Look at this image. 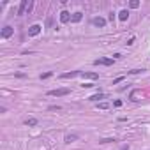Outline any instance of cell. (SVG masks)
I'll use <instances>...</instances> for the list:
<instances>
[{"mask_svg":"<svg viewBox=\"0 0 150 150\" xmlns=\"http://www.w3.org/2000/svg\"><path fill=\"white\" fill-rule=\"evenodd\" d=\"M71 90L69 88H55V90H50L48 95H51V97H62V95H69Z\"/></svg>","mask_w":150,"mask_h":150,"instance_id":"6da1fadb","label":"cell"},{"mask_svg":"<svg viewBox=\"0 0 150 150\" xmlns=\"http://www.w3.org/2000/svg\"><path fill=\"white\" fill-rule=\"evenodd\" d=\"M41 30H42V27L35 23V25H32V27L28 28V35H30V37H35V35L41 34Z\"/></svg>","mask_w":150,"mask_h":150,"instance_id":"7a4b0ae2","label":"cell"},{"mask_svg":"<svg viewBox=\"0 0 150 150\" xmlns=\"http://www.w3.org/2000/svg\"><path fill=\"white\" fill-rule=\"evenodd\" d=\"M113 64V58H97L94 60V65H111Z\"/></svg>","mask_w":150,"mask_h":150,"instance_id":"3957f363","label":"cell"},{"mask_svg":"<svg viewBox=\"0 0 150 150\" xmlns=\"http://www.w3.org/2000/svg\"><path fill=\"white\" fill-rule=\"evenodd\" d=\"M71 16H72V14H71L69 11H62V12H60V21H62V23H69Z\"/></svg>","mask_w":150,"mask_h":150,"instance_id":"277c9868","label":"cell"},{"mask_svg":"<svg viewBox=\"0 0 150 150\" xmlns=\"http://www.w3.org/2000/svg\"><path fill=\"white\" fill-rule=\"evenodd\" d=\"M12 32H14V28H12V27H9V25H7V27H4V30H2V39H7V37H11Z\"/></svg>","mask_w":150,"mask_h":150,"instance_id":"5b68a950","label":"cell"},{"mask_svg":"<svg viewBox=\"0 0 150 150\" xmlns=\"http://www.w3.org/2000/svg\"><path fill=\"white\" fill-rule=\"evenodd\" d=\"M81 74V71H71V72H64L62 78L64 80H69V78H76V76H80Z\"/></svg>","mask_w":150,"mask_h":150,"instance_id":"8992f818","label":"cell"},{"mask_svg":"<svg viewBox=\"0 0 150 150\" xmlns=\"http://www.w3.org/2000/svg\"><path fill=\"white\" fill-rule=\"evenodd\" d=\"M81 78H87V80H99V74L97 72H81Z\"/></svg>","mask_w":150,"mask_h":150,"instance_id":"52a82bcc","label":"cell"},{"mask_svg":"<svg viewBox=\"0 0 150 150\" xmlns=\"http://www.w3.org/2000/svg\"><path fill=\"white\" fill-rule=\"evenodd\" d=\"M37 124H39V120H37L35 117H28V118L25 120V125H28V127H35Z\"/></svg>","mask_w":150,"mask_h":150,"instance_id":"ba28073f","label":"cell"},{"mask_svg":"<svg viewBox=\"0 0 150 150\" xmlns=\"http://www.w3.org/2000/svg\"><path fill=\"white\" fill-rule=\"evenodd\" d=\"M81 20H83V12H74L71 16V23H80Z\"/></svg>","mask_w":150,"mask_h":150,"instance_id":"9c48e42d","label":"cell"},{"mask_svg":"<svg viewBox=\"0 0 150 150\" xmlns=\"http://www.w3.org/2000/svg\"><path fill=\"white\" fill-rule=\"evenodd\" d=\"M92 25H95V27H104V25H106V20H104V18H94L92 20Z\"/></svg>","mask_w":150,"mask_h":150,"instance_id":"30bf717a","label":"cell"},{"mask_svg":"<svg viewBox=\"0 0 150 150\" xmlns=\"http://www.w3.org/2000/svg\"><path fill=\"white\" fill-rule=\"evenodd\" d=\"M106 97V95H104L103 92H97V94H94V95H90V97H88V101H92V103H97L99 99H104Z\"/></svg>","mask_w":150,"mask_h":150,"instance_id":"8fae6325","label":"cell"},{"mask_svg":"<svg viewBox=\"0 0 150 150\" xmlns=\"http://www.w3.org/2000/svg\"><path fill=\"white\" fill-rule=\"evenodd\" d=\"M78 138H80L78 134H65V138H64V141H65V143H72V141H76Z\"/></svg>","mask_w":150,"mask_h":150,"instance_id":"7c38bea8","label":"cell"},{"mask_svg":"<svg viewBox=\"0 0 150 150\" xmlns=\"http://www.w3.org/2000/svg\"><path fill=\"white\" fill-rule=\"evenodd\" d=\"M127 18H129V11H127V9H122V11L118 12V20H120V21H125Z\"/></svg>","mask_w":150,"mask_h":150,"instance_id":"4fadbf2b","label":"cell"},{"mask_svg":"<svg viewBox=\"0 0 150 150\" xmlns=\"http://www.w3.org/2000/svg\"><path fill=\"white\" fill-rule=\"evenodd\" d=\"M27 6H28V2H27V0H23V2L20 4V7H18V14H20V16H21V14L25 12V9H27Z\"/></svg>","mask_w":150,"mask_h":150,"instance_id":"5bb4252c","label":"cell"},{"mask_svg":"<svg viewBox=\"0 0 150 150\" xmlns=\"http://www.w3.org/2000/svg\"><path fill=\"white\" fill-rule=\"evenodd\" d=\"M97 108H99V110H108L110 104H108V103H97Z\"/></svg>","mask_w":150,"mask_h":150,"instance_id":"9a60e30c","label":"cell"},{"mask_svg":"<svg viewBox=\"0 0 150 150\" xmlns=\"http://www.w3.org/2000/svg\"><path fill=\"white\" fill-rule=\"evenodd\" d=\"M129 7H131V9H138L139 2H138V0H133V2H129Z\"/></svg>","mask_w":150,"mask_h":150,"instance_id":"2e32d148","label":"cell"},{"mask_svg":"<svg viewBox=\"0 0 150 150\" xmlns=\"http://www.w3.org/2000/svg\"><path fill=\"white\" fill-rule=\"evenodd\" d=\"M115 139L113 138H103V139H99V143H103V145H106V143H113Z\"/></svg>","mask_w":150,"mask_h":150,"instance_id":"e0dca14e","label":"cell"},{"mask_svg":"<svg viewBox=\"0 0 150 150\" xmlns=\"http://www.w3.org/2000/svg\"><path fill=\"white\" fill-rule=\"evenodd\" d=\"M48 110H50V111H60V110H62V106H58V104H57V106H50Z\"/></svg>","mask_w":150,"mask_h":150,"instance_id":"ac0fdd59","label":"cell"},{"mask_svg":"<svg viewBox=\"0 0 150 150\" xmlns=\"http://www.w3.org/2000/svg\"><path fill=\"white\" fill-rule=\"evenodd\" d=\"M51 74H53V72H44V74H41L39 78H41V80H46V78H50Z\"/></svg>","mask_w":150,"mask_h":150,"instance_id":"d6986e66","label":"cell"},{"mask_svg":"<svg viewBox=\"0 0 150 150\" xmlns=\"http://www.w3.org/2000/svg\"><path fill=\"white\" fill-rule=\"evenodd\" d=\"M113 106H115V108H120V106H122V101H120V99L113 101Z\"/></svg>","mask_w":150,"mask_h":150,"instance_id":"ffe728a7","label":"cell"},{"mask_svg":"<svg viewBox=\"0 0 150 150\" xmlns=\"http://www.w3.org/2000/svg\"><path fill=\"white\" fill-rule=\"evenodd\" d=\"M120 81H124V76H118V78H115V80H113V85L120 83Z\"/></svg>","mask_w":150,"mask_h":150,"instance_id":"44dd1931","label":"cell"},{"mask_svg":"<svg viewBox=\"0 0 150 150\" xmlns=\"http://www.w3.org/2000/svg\"><path fill=\"white\" fill-rule=\"evenodd\" d=\"M145 69H133L131 71V74H139V72H143Z\"/></svg>","mask_w":150,"mask_h":150,"instance_id":"7402d4cb","label":"cell"},{"mask_svg":"<svg viewBox=\"0 0 150 150\" xmlns=\"http://www.w3.org/2000/svg\"><path fill=\"white\" fill-rule=\"evenodd\" d=\"M131 44H134V37H131V39L127 41V46H131Z\"/></svg>","mask_w":150,"mask_h":150,"instance_id":"603a6c76","label":"cell"},{"mask_svg":"<svg viewBox=\"0 0 150 150\" xmlns=\"http://www.w3.org/2000/svg\"><path fill=\"white\" fill-rule=\"evenodd\" d=\"M81 87H83V88H90V87H94V85H92V83H85V85H81Z\"/></svg>","mask_w":150,"mask_h":150,"instance_id":"cb8c5ba5","label":"cell"},{"mask_svg":"<svg viewBox=\"0 0 150 150\" xmlns=\"http://www.w3.org/2000/svg\"><path fill=\"white\" fill-rule=\"evenodd\" d=\"M120 150H129V147H127V145H124V147H122Z\"/></svg>","mask_w":150,"mask_h":150,"instance_id":"d4e9b609","label":"cell"}]
</instances>
